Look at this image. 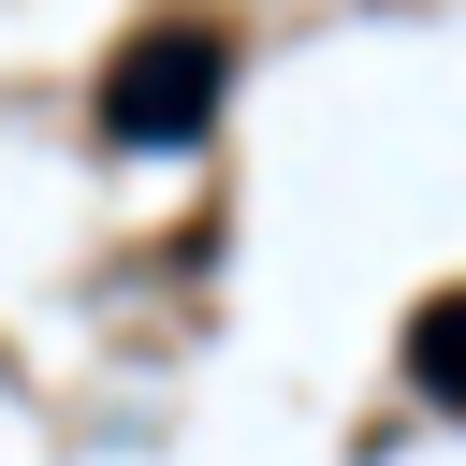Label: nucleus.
Returning <instances> with one entry per match:
<instances>
[{
	"label": "nucleus",
	"instance_id": "nucleus-1",
	"mask_svg": "<svg viewBox=\"0 0 466 466\" xmlns=\"http://www.w3.org/2000/svg\"><path fill=\"white\" fill-rule=\"evenodd\" d=\"M218 102H233V29H204V15H175V29H146V44H116V73H102V131L116 146H204L218 131Z\"/></svg>",
	"mask_w": 466,
	"mask_h": 466
},
{
	"label": "nucleus",
	"instance_id": "nucleus-2",
	"mask_svg": "<svg viewBox=\"0 0 466 466\" xmlns=\"http://www.w3.org/2000/svg\"><path fill=\"white\" fill-rule=\"evenodd\" d=\"M408 379H422V408H451V291L408 320Z\"/></svg>",
	"mask_w": 466,
	"mask_h": 466
}]
</instances>
